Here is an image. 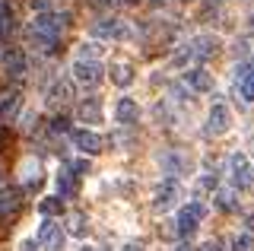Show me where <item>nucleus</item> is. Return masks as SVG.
Masks as SVG:
<instances>
[{"mask_svg":"<svg viewBox=\"0 0 254 251\" xmlns=\"http://www.w3.org/2000/svg\"><path fill=\"white\" fill-rule=\"evenodd\" d=\"M203 216H206V207L194 200V203H188V207H181L178 223H175V226H178V232H181V235H190V232L197 229V223H200Z\"/></svg>","mask_w":254,"mask_h":251,"instance_id":"obj_1","label":"nucleus"},{"mask_svg":"<svg viewBox=\"0 0 254 251\" xmlns=\"http://www.w3.org/2000/svg\"><path fill=\"white\" fill-rule=\"evenodd\" d=\"M64 19H67V16H51V13H38L35 22H32V32H35V35H45V38H51V42H58V35H61V29H64Z\"/></svg>","mask_w":254,"mask_h":251,"instance_id":"obj_2","label":"nucleus"},{"mask_svg":"<svg viewBox=\"0 0 254 251\" xmlns=\"http://www.w3.org/2000/svg\"><path fill=\"white\" fill-rule=\"evenodd\" d=\"M178 197H181V188H178V182H175V178H169V182H165V185L156 191L153 210H156V213H165V210H172L175 203H178Z\"/></svg>","mask_w":254,"mask_h":251,"instance_id":"obj_3","label":"nucleus"},{"mask_svg":"<svg viewBox=\"0 0 254 251\" xmlns=\"http://www.w3.org/2000/svg\"><path fill=\"white\" fill-rule=\"evenodd\" d=\"M73 80L83 83V86H95L102 80V64H99V61H83V58H79L73 64Z\"/></svg>","mask_w":254,"mask_h":251,"instance_id":"obj_4","label":"nucleus"},{"mask_svg":"<svg viewBox=\"0 0 254 251\" xmlns=\"http://www.w3.org/2000/svg\"><path fill=\"white\" fill-rule=\"evenodd\" d=\"M73 146L76 150H83V153H89V156H99L102 150H105V140H102L95 130H73Z\"/></svg>","mask_w":254,"mask_h":251,"instance_id":"obj_5","label":"nucleus"},{"mask_svg":"<svg viewBox=\"0 0 254 251\" xmlns=\"http://www.w3.org/2000/svg\"><path fill=\"white\" fill-rule=\"evenodd\" d=\"M38 245H45L48 251H61V248H64V232H61V226H54L51 219H45L42 229H38Z\"/></svg>","mask_w":254,"mask_h":251,"instance_id":"obj_6","label":"nucleus"},{"mask_svg":"<svg viewBox=\"0 0 254 251\" xmlns=\"http://www.w3.org/2000/svg\"><path fill=\"white\" fill-rule=\"evenodd\" d=\"M229 108L226 105H213V112H210V118H206V134L210 137H219V134H226L229 130Z\"/></svg>","mask_w":254,"mask_h":251,"instance_id":"obj_7","label":"nucleus"},{"mask_svg":"<svg viewBox=\"0 0 254 251\" xmlns=\"http://www.w3.org/2000/svg\"><path fill=\"white\" fill-rule=\"evenodd\" d=\"M232 178H235V188H248L254 182V172L248 166V159H245L242 153L232 156Z\"/></svg>","mask_w":254,"mask_h":251,"instance_id":"obj_8","label":"nucleus"},{"mask_svg":"<svg viewBox=\"0 0 254 251\" xmlns=\"http://www.w3.org/2000/svg\"><path fill=\"white\" fill-rule=\"evenodd\" d=\"M216 48H219V42L213 35H200L188 45V54L190 58H210V54H216Z\"/></svg>","mask_w":254,"mask_h":251,"instance_id":"obj_9","label":"nucleus"},{"mask_svg":"<svg viewBox=\"0 0 254 251\" xmlns=\"http://www.w3.org/2000/svg\"><path fill=\"white\" fill-rule=\"evenodd\" d=\"M185 83L194 92H210L213 89V76L206 73V70H200V67H197V70H188V73H185Z\"/></svg>","mask_w":254,"mask_h":251,"instance_id":"obj_10","label":"nucleus"},{"mask_svg":"<svg viewBox=\"0 0 254 251\" xmlns=\"http://www.w3.org/2000/svg\"><path fill=\"white\" fill-rule=\"evenodd\" d=\"M92 32L102 38H127V26L121 19H105V22H95Z\"/></svg>","mask_w":254,"mask_h":251,"instance_id":"obj_11","label":"nucleus"},{"mask_svg":"<svg viewBox=\"0 0 254 251\" xmlns=\"http://www.w3.org/2000/svg\"><path fill=\"white\" fill-rule=\"evenodd\" d=\"M115 118H118V124H133L140 118V108H137V102L133 99H121L115 105Z\"/></svg>","mask_w":254,"mask_h":251,"instance_id":"obj_12","label":"nucleus"},{"mask_svg":"<svg viewBox=\"0 0 254 251\" xmlns=\"http://www.w3.org/2000/svg\"><path fill=\"white\" fill-rule=\"evenodd\" d=\"M235 86H238V96H242L245 102H254V70H238L235 76Z\"/></svg>","mask_w":254,"mask_h":251,"instance_id":"obj_13","label":"nucleus"},{"mask_svg":"<svg viewBox=\"0 0 254 251\" xmlns=\"http://www.w3.org/2000/svg\"><path fill=\"white\" fill-rule=\"evenodd\" d=\"M67 99H73V86H70V80H58L51 86V92H48V102H51V105H61V102H67Z\"/></svg>","mask_w":254,"mask_h":251,"instance_id":"obj_14","label":"nucleus"},{"mask_svg":"<svg viewBox=\"0 0 254 251\" xmlns=\"http://www.w3.org/2000/svg\"><path fill=\"white\" fill-rule=\"evenodd\" d=\"M111 83H118V86H130V83H133V67H130V64H124V61L111 64Z\"/></svg>","mask_w":254,"mask_h":251,"instance_id":"obj_15","label":"nucleus"},{"mask_svg":"<svg viewBox=\"0 0 254 251\" xmlns=\"http://www.w3.org/2000/svg\"><path fill=\"white\" fill-rule=\"evenodd\" d=\"M3 64H6V70H10L13 76H22V73H26V54H22V51H6Z\"/></svg>","mask_w":254,"mask_h":251,"instance_id":"obj_16","label":"nucleus"},{"mask_svg":"<svg viewBox=\"0 0 254 251\" xmlns=\"http://www.w3.org/2000/svg\"><path fill=\"white\" fill-rule=\"evenodd\" d=\"M67 232L70 235H86V232H89V219H86V213H79V210L70 213L67 216Z\"/></svg>","mask_w":254,"mask_h":251,"instance_id":"obj_17","label":"nucleus"},{"mask_svg":"<svg viewBox=\"0 0 254 251\" xmlns=\"http://www.w3.org/2000/svg\"><path fill=\"white\" fill-rule=\"evenodd\" d=\"M162 166H165V172H169V175H181V172L188 169V159H181V156L169 153V156H162Z\"/></svg>","mask_w":254,"mask_h":251,"instance_id":"obj_18","label":"nucleus"},{"mask_svg":"<svg viewBox=\"0 0 254 251\" xmlns=\"http://www.w3.org/2000/svg\"><path fill=\"white\" fill-rule=\"evenodd\" d=\"M38 210H42V216H61V210H64V200L61 197H45L42 203H38Z\"/></svg>","mask_w":254,"mask_h":251,"instance_id":"obj_19","label":"nucleus"},{"mask_svg":"<svg viewBox=\"0 0 254 251\" xmlns=\"http://www.w3.org/2000/svg\"><path fill=\"white\" fill-rule=\"evenodd\" d=\"M79 118H83V121H99L102 118V108H99V102L95 99H89V102H83V105H79Z\"/></svg>","mask_w":254,"mask_h":251,"instance_id":"obj_20","label":"nucleus"},{"mask_svg":"<svg viewBox=\"0 0 254 251\" xmlns=\"http://www.w3.org/2000/svg\"><path fill=\"white\" fill-rule=\"evenodd\" d=\"M13 32V10L6 3H0V35H10Z\"/></svg>","mask_w":254,"mask_h":251,"instance_id":"obj_21","label":"nucleus"},{"mask_svg":"<svg viewBox=\"0 0 254 251\" xmlns=\"http://www.w3.org/2000/svg\"><path fill=\"white\" fill-rule=\"evenodd\" d=\"M213 200H216V207H219V210H226V213L238 207V203H235V194H232V191H216V197H213Z\"/></svg>","mask_w":254,"mask_h":251,"instance_id":"obj_22","label":"nucleus"},{"mask_svg":"<svg viewBox=\"0 0 254 251\" xmlns=\"http://www.w3.org/2000/svg\"><path fill=\"white\" fill-rule=\"evenodd\" d=\"M73 175H76V172L70 169V172H64V175L58 178V191H61V194H73V191H76V182H73Z\"/></svg>","mask_w":254,"mask_h":251,"instance_id":"obj_23","label":"nucleus"},{"mask_svg":"<svg viewBox=\"0 0 254 251\" xmlns=\"http://www.w3.org/2000/svg\"><path fill=\"white\" fill-rule=\"evenodd\" d=\"M232 248H235V251H251V248H254V242H251V235H248V232H242V235H235V239H232Z\"/></svg>","mask_w":254,"mask_h":251,"instance_id":"obj_24","label":"nucleus"},{"mask_svg":"<svg viewBox=\"0 0 254 251\" xmlns=\"http://www.w3.org/2000/svg\"><path fill=\"white\" fill-rule=\"evenodd\" d=\"M99 51H102L99 45H92V42H89V45H83V48H79V58H83V61H92Z\"/></svg>","mask_w":254,"mask_h":251,"instance_id":"obj_25","label":"nucleus"},{"mask_svg":"<svg viewBox=\"0 0 254 251\" xmlns=\"http://www.w3.org/2000/svg\"><path fill=\"white\" fill-rule=\"evenodd\" d=\"M70 127V121H67V118H64V115H58V118H54V121H51V130H54V134H64V130H67Z\"/></svg>","mask_w":254,"mask_h":251,"instance_id":"obj_26","label":"nucleus"},{"mask_svg":"<svg viewBox=\"0 0 254 251\" xmlns=\"http://www.w3.org/2000/svg\"><path fill=\"white\" fill-rule=\"evenodd\" d=\"M210 188L216 191V175H203V178H200V185H197V191L203 194V191H210Z\"/></svg>","mask_w":254,"mask_h":251,"instance_id":"obj_27","label":"nucleus"},{"mask_svg":"<svg viewBox=\"0 0 254 251\" xmlns=\"http://www.w3.org/2000/svg\"><path fill=\"white\" fill-rule=\"evenodd\" d=\"M51 3H54V0H32V10H38V13H48V10H51Z\"/></svg>","mask_w":254,"mask_h":251,"instance_id":"obj_28","label":"nucleus"},{"mask_svg":"<svg viewBox=\"0 0 254 251\" xmlns=\"http://www.w3.org/2000/svg\"><path fill=\"white\" fill-rule=\"evenodd\" d=\"M73 172H76V175H89V162H86V159H76L73 162Z\"/></svg>","mask_w":254,"mask_h":251,"instance_id":"obj_29","label":"nucleus"},{"mask_svg":"<svg viewBox=\"0 0 254 251\" xmlns=\"http://www.w3.org/2000/svg\"><path fill=\"white\" fill-rule=\"evenodd\" d=\"M197 251H222V242H206V245L197 248Z\"/></svg>","mask_w":254,"mask_h":251,"instance_id":"obj_30","label":"nucleus"},{"mask_svg":"<svg viewBox=\"0 0 254 251\" xmlns=\"http://www.w3.org/2000/svg\"><path fill=\"white\" fill-rule=\"evenodd\" d=\"M124 251H143V245H137V242H130V245H124Z\"/></svg>","mask_w":254,"mask_h":251,"instance_id":"obj_31","label":"nucleus"},{"mask_svg":"<svg viewBox=\"0 0 254 251\" xmlns=\"http://www.w3.org/2000/svg\"><path fill=\"white\" fill-rule=\"evenodd\" d=\"M175 251H194V248H190V245H178V248H175Z\"/></svg>","mask_w":254,"mask_h":251,"instance_id":"obj_32","label":"nucleus"},{"mask_svg":"<svg viewBox=\"0 0 254 251\" xmlns=\"http://www.w3.org/2000/svg\"><path fill=\"white\" fill-rule=\"evenodd\" d=\"M0 188H3V172H0Z\"/></svg>","mask_w":254,"mask_h":251,"instance_id":"obj_33","label":"nucleus"},{"mask_svg":"<svg viewBox=\"0 0 254 251\" xmlns=\"http://www.w3.org/2000/svg\"><path fill=\"white\" fill-rule=\"evenodd\" d=\"M83 251H95V248H83Z\"/></svg>","mask_w":254,"mask_h":251,"instance_id":"obj_34","label":"nucleus"},{"mask_svg":"<svg viewBox=\"0 0 254 251\" xmlns=\"http://www.w3.org/2000/svg\"><path fill=\"white\" fill-rule=\"evenodd\" d=\"M127 3H137V0H127Z\"/></svg>","mask_w":254,"mask_h":251,"instance_id":"obj_35","label":"nucleus"},{"mask_svg":"<svg viewBox=\"0 0 254 251\" xmlns=\"http://www.w3.org/2000/svg\"><path fill=\"white\" fill-rule=\"evenodd\" d=\"M99 3H105V0H99Z\"/></svg>","mask_w":254,"mask_h":251,"instance_id":"obj_36","label":"nucleus"}]
</instances>
